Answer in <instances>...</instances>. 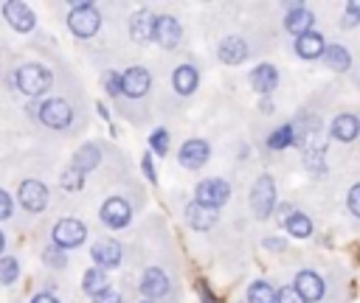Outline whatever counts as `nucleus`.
<instances>
[{
	"label": "nucleus",
	"mask_w": 360,
	"mask_h": 303,
	"mask_svg": "<svg viewBox=\"0 0 360 303\" xmlns=\"http://www.w3.org/2000/svg\"><path fill=\"white\" fill-rule=\"evenodd\" d=\"M68 25H70V31H73L76 36H93V34L98 31V25H101V17H98V11H96L90 3H76V6L70 8Z\"/></svg>",
	"instance_id": "1"
},
{
	"label": "nucleus",
	"mask_w": 360,
	"mask_h": 303,
	"mask_svg": "<svg viewBox=\"0 0 360 303\" xmlns=\"http://www.w3.org/2000/svg\"><path fill=\"white\" fill-rule=\"evenodd\" d=\"M17 87L25 95H42L51 87V73L42 65H22L17 70Z\"/></svg>",
	"instance_id": "2"
},
{
	"label": "nucleus",
	"mask_w": 360,
	"mask_h": 303,
	"mask_svg": "<svg viewBox=\"0 0 360 303\" xmlns=\"http://www.w3.org/2000/svg\"><path fill=\"white\" fill-rule=\"evenodd\" d=\"M250 208L256 216H270V210L276 208V185H273V177L262 174L256 182H253V191H250Z\"/></svg>",
	"instance_id": "3"
},
{
	"label": "nucleus",
	"mask_w": 360,
	"mask_h": 303,
	"mask_svg": "<svg viewBox=\"0 0 360 303\" xmlns=\"http://www.w3.org/2000/svg\"><path fill=\"white\" fill-rule=\"evenodd\" d=\"M51 236H53V244L59 250H70V247H79L84 241L87 227L79 219H62V222H56V227H53Z\"/></svg>",
	"instance_id": "4"
},
{
	"label": "nucleus",
	"mask_w": 360,
	"mask_h": 303,
	"mask_svg": "<svg viewBox=\"0 0 360 303\" xmlns=\"http://www.w3.org/2000/svg\"><path fill=\"white\" fill-rule=\"evenodd\" d=\"M37 112H39V121L45 126H51V129H65L70 123V118H73L70 104L62 101V98H48Z\"/></svg>",
	"instance_id": "5"
},
{
	"label": "nucleus",
	"mask_w": 360,
	"mask_h": 303,
	"mask_svg": "<svg viewBox=\"0 0 360 303\" xmlns=\"http://www.w3.org/2000/svg\"><path fill=\"white\" fill-rule=\"evenodd\" d=\"M228 196H231V188H228L225 180H202V182L197 185V199H194V202H200V205L217 210L219 205L228 202Z\"/></svg>",
	"instance_id": "6"
},
{
	"label": "nucleus",
	"mask_w": 360,
	"mask_h": 303,
	"mask_svg": "<svg viewBox=\"0 0 360 303\" xmlns=\"http://www.w3.org/2000/svg\"><path fill=\"white\" fill-rule=\"evenodd\" d=\"M17 199H20V205H22L25 210L39 213V210H45V205H48V188H45L39 180H25V182L20 185V191H17Z\"/></svg>",
	"instance_id": "7"
},
{
	"label": "nucleus",
	"mask_w": 360,
	"mask_h": 303,
	"mask_svg": "<svg viewBox=\"0 0 360 303\" xmlns=\"http://www.w3.org/2000/svg\"><path fill=\"white\" fill-rule=\"evenodd\" d=\"M208 154H211V149H208V143L205 140H200V137H191V140H186L183 146H180V166L183 168H200V166H205L208 163Z\"/></svg>",
	"instance_id": "8"
},
{
	"label": "nucleus",
	"mask_w": 360,
	"mask_h": 303,
	"mask_svg": "<svg viewBox=\"0 0 360 303\" xmlns=\"http://www.w3.org/2000/svg\"><path fill=\"white\" fill-rule=\"evenodd\" d=\"M3 17L8 20V25L11 28H17V31H31L34 28V22H37V17H34V11L25 6V3H20V0H11V3H6L3 6Z\"/></svg>",
	"instance_id": "9"
},
{
	"label": "nucleus",
	"mask_w": 360,
	"mask_h": 303,
	"mask_svg": "<svg viewBox=\"0 0 360 303\" xmlns=\"http://www.w3.org/2000/svg\"><path fill=\"white\" fill-rule=\"evenodd\" d=\"M129 216H132V210L121 196H110L101 205V222L107 227H124V224H129Z\"/></svg>",
	"instance_id": "10"
},
{
	"label": "nucleus",
	"mask_w": 360,
	"mask_h": 303,
	"mask_svg": "<svg viewBox=\"0 0 360 303\" xmlns=\"http://www.w3.org/2000/svg\"><path fill=\"white\" fill-rule=\"evenodd\" d=\"M160 48H174L180 42V22L169 14L155 17V36H152Z\"/></svg>",
	"instance_id": "11"
},
{
	"label": "nucleus",
	"mask_w": 360,
	"mask_h": 303,
	"mask_svg": "<svg viewBox=\"0 0 360 303\" xmlns=\"http://www.w3.org/2000/svg\"><path fill=\"white\" fill-rule=\"evenodd\" d=\"M149 84H152V76H149L143 67H129V70L121 76V90H124V95H129V98H141V95L149 90Z\"/></svg>",
	"instance_id": "12"
},
{
	"label": "nucleus",
	"mask_w": 360,
	"mask_h": 303,
	"mask_svg": "<svg viewBox=\"0 0 360 303\" xmlns=\"http://www.w3.org/2000/svg\"><path fill=\"white\" fill-rule=\"evenodd\" d=\"M141 292L146 295V300H158V297H163V295L169 292V278H166V272L158 269V267L146 269L143 278H141Z\"/></svg>",
	"instance_id": "13"
},
{
	"label": "nucleus",
	"mask_w": 360,
	"mask_h": 303,
	"mask_svg": "<svg viewBox=\"0 0 360 303\" xmlns=\"http://www.w3.org/2000/svg\"><path fill=\"white\" fill-rule=\"evenodd\" d=\"M90 252H93V261L101 269L104 267H118V261H121V244L115 238H98Z\"/></svg>",
	"instance_id": "14"
},
{
	"label": "nucleus",
	"mask_w": 360,
	"mask_h": 303,
	"mask_svg": "<svg viewBox=\"0 0 360 303\" xmlns=\"http://www.w3.org/2000/svg\"><path fill=\"white\" fill-rule=\"evenodd\" d=\"M284 28L290 34H295V39L304 36V34H309V28H312V11L307 6H290L287 17H284Z\"/></svg>",
	"instance_id": "15"
},
{
	"label": "nucleus",
	"mask_w": 360,
	"mask_h": 303,
	"mask_svg": "<svg viewBox=\"0 0 360 303\" xmlns=\"http://www.w3.org/2000/svg\"><path fill=\"white\" fill-rule=\"evenodd\" d=\"M292 286L298 289V295L304 297V303H307V300H321V297H323V281H321L315 272H298Z\"/></svg>",
	"instance_id": "16"
},
{
	"label": "nucleus",
	"mask_w": 360,
	"mask_h": 303,
	"mask_svg": "<svg viewBox=\"0 0 360 303\" xmlns=\"http://www.w3.org/2000/svg\"><path fill=\"white\" fill-rule=\"evenodd\" d=\"M129 36L135 42H141V45L146 39H152L155 36V17L149 11H135L132 20H129Z\"/></svg>",
	"instance_id": "17"
},
{
	"label": "nucleus",
	"mask_w": 360,
	"mask_h": 303,
	"mask_svg": "<svg viewBox=\"0 0 360 303\" xmlns=\"http://www.w3.org/2000/svg\"><path fill=\"white\" fill-rule=\"evenodd\" d=\"M219 59L225 62V65H239V62H245V56H248V45L239 39V36H225L222 42H219Z\"/></svg>",
	"instance_id": "18"
},
{
	"label": "nucleus",
	"mask_w": 360,
	"mask_h": 303,
	"mask_svg": "<svg viewBox=\"0 0 360 303\" xmlns=\"http://www.w3.org/2000/svg\"><path fill=\"white\" fill-rule=\"evenodd\" d=\"M186 222L194 227V230H208L214 222H217V210L214 208H205L200 202H191L186 208Z\"/></svg>",
	"instance_id": "19"
},
{
	"label": "nucleus",
	"mask_w": 360,
	"mask_h": 303,
	"mask_svg": "<svg viewBox=\"0 0 360 303\" xmlns=\"http://www.w3.org/2000/svg\"><path fill=\"white\" fill-rule=\"evenodd\" d=\"M323 50H326L323 36L315 34V31H309V34H304V36L295 39V53L304 56V59H318V56H323Z\"/></svg>",
	"instance_id": "20"
},
{
	"label": "nucleus",
	"mask_w": 360,
	"mask_h": 303,
	"mask_svg": "<svg viewBox=\"0 0 360 303\" xmlns=\"http://www.w3.org/2000/svg\"><path fill=\"white\" fill-rule=\"evenodd\" d=\"M250 84L256 93H270L278 84V70L273 65H259L250 70Z\"/></svg>",
	"instance_id": "21"
},
{
	"label": "nucleus",
	"mask_w": 360,
	"mask_h": 303,
	"mask_svg": "<svg viewBox=\"0 0 360 303\" xmlns=\"http://www.w3.org/2000/svg\"><path fill=\"white\" fill-rule=\"evenodd\" d=\"M329 132H332V137H338V140H354L357 132H360V121H357V115L343 112V115H338V118L332 121Z\"/></svg>",
	"instance_id": "22"
},
{
	"label": "nucleus",
	"mask_w": 360,
	"mask_h": 303,
	"mask_svg": "<svg viewBox=\"0 0 360 303\" xmlns=\"http://www.w3.org/2000/svg\"><path fill=\"white\" fill-rule=\"evenodd\" d=\"M172 84H174V90L180 95H191L197 90V70L191 65H180L174 70V76H172Z\"/></svg>",
	"instance_id": "23"
},
{
	"label": "nucleus",
	"mask_w": 360,
	"mask_h": 303,
	"mask_svg": "<svg viewBox=\"0 0 360 303\" xmlns=\"http://www.w3.org/2000/svg\"><path fill=\"white\" fill-rule=\"evenodd\" d=\"M98 160H101V154H98V146H93V143H84V146L76 152V157H73V168H79V171L84 174V171L96 168V166H98Z\"/></svg>",
	"instance_id": "24"
},
{
	"label": "nucleus",
	"mask_w": 360,
	"mask_h": 303,
	"mask_svg": "<svg viewBox=\"0 0 360 303\" xmlns=\"http://www.w3.org/2000/svg\"><path fill=\"white\" fill-rule=\"evenodd\" d=\"M248 303H278V292L267 281H253L248 289Z\"/></svg>",
	"instance_id": "25"
},
{
	"label": "nucleus",
	"mask_w": 360,
	"mask_h": 303,
	"mask_svg": "<svg viewBox=\"0 0 360 303\" xmlns=\"http://www.w3.org/2000/svg\"><path fill=\"white\" fill-rule=\"evenodd\" d=\"M323 62L332 67V70H346L349 65H352V56H349V50L346 48H340V45H326V50H323Z\"/></svg>",
	"instance_id": "26"
},
{
	"label": "nucleus",
	"mask_w": 360,
	"mask_h": 303,
	"mask_svg": "<svg viewBox=\"0 0 360 303\" xmlns=\"http://www.w3.org/2000/svg\"><path fill=\"white\" fill-rule=\"evenodd\" d=\"M284 227H287V233L295 236V238H307V236L312 233V222H309L307 213H290V216L284 219Z\"/></svg>",
	"instance_id": "27"
},
{
	"label": "nucleus",
	"mask_w": 360,
	"mask_h": 303,
	"mask_svg": "<svg viewBox=\"0 0 360 303\" xmlns=\"http://www.w3.org/2000/svg\"><path fill=\"white\" fill-rule=\"evenodd\" d=\"M82 289H84L90 297H96L98 292H104V289H107V275H104V269H101V267L87 269V272H84V281H82Z\"/></svg>",
	"instance_id": "28"
},
{
	"label": "nucleus",
	"mask_w": 360,
	"mask_h": 303,
	"mask_svg": "<svg viewBox=\"0 0 360 303\" xmlns=\"http://www.w3.org/2000/svg\"><path fill=\"white\" fill-rule=\"evenodd\" d=\"M292 140H295V132H292L290 123H284V126L273 129V135L267 137V146H270V149H284V146H290Z\"/></svg>",
	"instance_id": "29"
},
{
	"label": "nucleus",
	"mask_w": 360,
	"mask_h": 303,
	"mask_svg": "<svg viewBox=\"0 0 360 303\" xmlns=\"http://www.w3.org/2000/svg\"><path fill=\"white\" fill-rule=\"evenodd\" d=\"M304 163H307V168H309V171L321 174V171H323V149H321V146L307 149V152H304Z\"/></svg>",
	"instance_id": "30"
},
{
	"label": "nucleus",
	"mask_w": 360,
	"mask_h": 303,
	"mask_svg": "<svg viewBox=\"0 0 360 303\" xmlns=\"http://www.w3.org/2000/svg\"><path fill=\"white\" fill-rule=\"evenodd\" d=\"M59 182H62V188H65V191H79V188L84 185V177H82V171H79V168H73V166H70V168L62 174V180H59Z\"/></svg>",
	"instance_id": "31"
},
{
	"label": "nucleus",
	"mask_w": 360,
	"mask_h": 303,
	"mask_svg": "<svg viewBox=\"0 0 360 303\" xmlns=\"http://www.w3.org/2000/svg\"><path fill=\"white\" fill-rule=\"evenodd\" d=\"M20 275V264L14 258H0V283H11Z\"/></svg>",
	"instance_id": "32"
},
{
	"label": "nucleus",
	"mask_w": 360,
	"mask_h": 303,
	"mask_svg": "<svg viewBox=\"0 0 360 303\" xmlns=\"http://www.w3.org/2000/svg\"><path fill=\"white\" fill-rule=\"evenodd\" d=\"M149 146H152L158 154H166V152H169V132H166V129H155L152 137H149Z\"/></svg>",
	"instance_id": "33"
},
{
	"label": "nucleus",
	"mask_w": 360,
	"mask_h": 303,
	"mask_svg": "<svg viewBox=\"0 0 360 303\" xmlns=\"http://www.w3.org/2000/svg\"><path fill=\"white\" fill-rule=\"evenodd\" d=\"M101 79H104V90H107L110 95H118V93H121V76H118V73L107 70Z\"/></svg>",
	"instance_id": "34"
},
{
	"label": "nucleus",
	"mask_w": 360,
	"mask_h": 303,
	"mask_svg": "<svg viewBox=\"0 0 360 303\" xmlns=\"http://www.w3.org/2000/svg\"><path fill=\"white\" fill-rule=\"evenodd\" d=\"M278 303H304V297L298 295L295 286H281V292H278Z\"/></svg>",
	"instance_id": "35"
},
{
	"label": "nucleus",
	"mask_w": 360,
	"mask_h": 303,
	"mask_svg": "<svg viewBox=\"0 0 360 303\" xmlns=\"http://www.w3.org/2000/svg\"><path fill=\"white\" fill-rule=\"evenodd\" d=\"M45 261H48L51 267H65V255H62V250H59L56 244H51V247L45 250Z\"/></svg>",
	"instance_id": "36"
},
{
	"label": "nucleus",
	"mask_w": 360,
	"mask_h": 303,
	"mask_svg": "<svg viewBox=\"0 0 360 303\" xmlns=\"http://www.w3.org/2000/svg\"><path fill=\"white\" fill-rule=\"evenodd\" d=\"M346 205H349V210L360 219V185H354V188H349V196H346Z\"/></svg>",
	"instance_id": "37"
},
{
	"label": "nucleus",
	"mask_w": 360,
	"mask_h": 303,
	"mask_svg": "<svg viewBox=\"0 0 360 303\" xmlns=\"http://www.w3.org/2000/svg\"><path fill=\"white\" fill-rule=\"evenodd\" d=\"M357 22H360V3L354 0V3L346 6V20H343V25L349 28V25H357Z\"/></svg>",
	"instance_id": "38"
},
{
	"label": "nucleus",
	"mask_w": 360,
	"mask_h": 303,
	"mask_svg": "<svg viewBox=\"0 0 360 303\" xmlns=\"http://www.w3.org/2000/svg\"><path fill=\"white\" fill-rule=\"evenodd\" d=\"M93 303H121V295L115 289H104V292H98L93 297Z\"/></svg>",
	"instance_id": "39"
},
{
	"label": "nucleus",
	"mask_w": 360,
	"mask_h": 303,
	"mask_svg": "<svg viewBox=\"0 0 360 303\" xmlns=\"http://www.w3.org/2000/svg\"><path fill=\"white\" fill-rule=\"evenodd\" d=\"M141 168H143V174L149 177V182H158V174H155V163H152V154H143V160H141Z\"/></svg>",
	"instance_id": "40"
},
{
	"label": "nucleus",
	"mask_w": 360,
	"mask_h": 303,
	"mask_svg": "<svg viewBox=\"0 0 360 303\" xmlns=\"http://www.w3.org/2000/svg\"><path fill=\"white\" fill-rule=\"evenodd\" d=\"M11 216V196L6 191H0V219Z\"/></svg>",
	"instance_id": "41"
},
{
	"label": "nucleus",
	"mask_w": 360,
	"mask_h": 303,
	"mask_svg": "<svg viewBox=\"0 0 360 303\" xmlns=\"http://www.w3.org/2000/svg\"><path fill=\"white\" fill-rule=\"evenodd\" d=\"M31 303H59V300H56L53 295H48V292H42V295H37V297H34Z\"/></svg>",
	"instance_id": "42"
},
{
	"label": "nucleus",
	"mask_w": 360,
	"mask_h": 303,
	"mask_svg": "<svg viewBox=\"0 0 360 303\" xmlns=\"http://www.w3.org/2000/svg\"><path fill=\"white\" fill-rule=\"evenodd\" d=\"M200 297H202V303H217V300L211 297V292L205 289V283H200Z\"/></svg>",
	"instance_id": "43"
},
{
	"label": "nucleus",
	"mask_w": 360,
	"mask_h": 303,
	"mask_svg": "<svg viewBox=\"0 0 360 303\" xmlns=\"http://www.w3.org/2000/svg\"><path fill=\"white\" fill-rule=\"evenodd\" d=\"M264 244H267L270 250H284V241H278V238H267Z\"/></svg>",
	"instance_id": "44"
},
{
	"label": "nucleus",
	"mask_w": 360,
	"mask_h": 303,
	"mask_svg": "<svg viewBox=\"0 0 360 303\" xmlns=\"http://www.w3.org/2000/svg\"><path fill=\"white\" fill-rule=\"evenodd\" d=\"M3 247H6V238H3V233H0V252H3Z\"/></svg>",
	"instance_id": "45"
},
{
	"label": "nucleus",
	"mask_w": 360,
	"mask_h": 303,
	"mask_svg": "<svg viewBox=\"0 0 360 303\" xmlns=\"http://www.w3.org/2000/svg\"><path fill=\"white\" fill-rule=\"evenodd\" d=\"M143 303H155V300H143Z\"/></svg>",
	"instance_id": "46"
}]
</instances>
